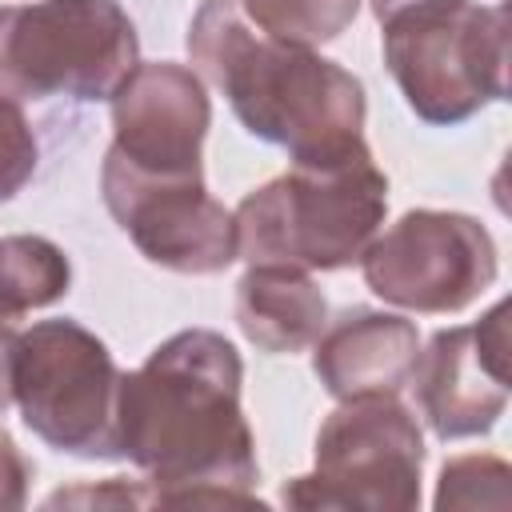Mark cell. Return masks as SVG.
<instances>
[{"instance_id":"obj_1","label":"cell","mask_w":512,"mask_h":512,"mask_svg":"<svg viewBox=\"0 0 512 512\" xmlns=\"http://www.w3.org/2000/svg\"><path fill=\"white\" fill-rule=\"evenodd\" d=\"M244 360L212 328H184L120 376V456L152 504H256V436L240 408Z\"/></svg>"},{"instance_id":"obj_2","label":"cell","mask_w":512,"mask_h":512,"mask_svg":"<svg viewBox=\"0 0 512 512\" xmlns=\"http://www.w3.org/2000/svg\"><path fill=\"white\" fill-rule=\"evenodd\" d=\"M192 72L228 96L236 120L292 164H328L364 148L360 76L316 48L260 32L240 0H204L188 24Z\"/></svg>"},{"instance_id":"obj_3","label":"cell","mask_w":512,"mask_h":512,"mask_svg":"<svg viewBox=\"0 0 512 512\" xmlns=\"http://www.w3.org/2000/svg\"><path fill=\"white\" fill-rule=\"evenodd\" d=\"M388 212V176L368 144L252 188L236 212V260L336 272L364 256Z\"/></svg>"},{"instance_id":"obj_4","label":"cell","mask_w":512,"mask_h":512,"mask_svg":"<svg viewBox=\"0 0 512 512\" xmlns=\"http://www.w3.org/2000/svg\"><path fill=\"white\" fill-rule=\"evenodd\" d=\"M404 104L432 128H456L508 96V4L400 0L372 12Z\"/></svg>"},{"instance_id":"obj_5","label":"cell","mask_w":512,"mask_h":512,"mask_svg":"<svg viewBox=\"0 0 512 512\" xmlns=\"http://www.w3.org/2000/svg\"><path fill=\"white\" fill-rule=\"evenodd\" d=\"M140 64V36L116 0L0 4V88L16 100H112Z\"/></svg>"},{"instance_id":"obj_6","label":"cell","mask_w":512,"mask_h":512,"mask_svg":"<svg viewBox=\"0 0 512 512\" xmlns=\"http://www.w3.org/2000/svg\"><path fill=\"white\" fill-rule=\"evenodd\" d=\"M120 376L108 344L76 320H36L16 332L12 404L24 428L64 456L124 460L116 424Z\"/></svg>"},{"instance_id":"obj_7","label":"cell","mask_w":512,"mask_h":512,"mask_svg":"<svg viewBox=\"0 0 512 512\" xmlns=\"http://www.w3.org/2000/svg\"><path fill=\"white\" fill-rule=\"evenodd\" d=\"M424 436L396 396L340 400L316 432V464L280 492L292 508L412 512L420 504Z\"/></svg>"},{"instance_id":"obj_8","label":"cell","mask_w":512,"mask_h":512,"mask_svg":"<svg viewBox=\"0 0 512 512\" xmlns=\"http://www.w3.org/2000/svg\"><path fill=\"white\" fill-rule=\"evenodd\" d=\"M364 284L392 308L452 316L476 304L500 272L492 232L448 208H412L372 236L360 256Z\"/></svg>"},{"instance_id":"obj_9","label":"cell","mask_w":512,"mask_h":512,"mask_svg":"<svg viewBox=\"0 0 512 512\" xmlns=\"http://www.w3.org/2000/svg\"><path fill=\"white\" fill-rule=\"evenodd\" d=\"M100 196L136 252L180 276H216L236 260L232 212L204 176H148L104 152Z\"/></svg>"},{"instance_id":"obj_10","label":"cell","mask_w":512,"mask_h":512,"mask_svg":"<svg viewBox=\"0 0 512 512\" xmlns=\"http://www.w3.org/2000/svg\"><path fill=\"white\" fill-rule=\"evenodd\" d=\"M508 304H492L476 324L432 332L420 348L412 384L436 440L484 436L508 408Z\"/></svg>"},{"instance_id":"obj_11","label":"cell","mask_w":512,"mask_h":512,"mask_svg":"<svg viewBox=\"0 0 512 512\" xmlns=\"http://www.w3.org/2000/svg\"><path fill=\"white\" fill-rule=\"evenodd\" d=\"M108 152L148 176H204L200 152L212 124L204 80L172 60L136 64L112 92Z\"/></svg>"},{"instance_id":"obj_12","label":"cell","mask_w":512,"mask_h":512,"mask_svg":"<svg viewBox=\"0 0 512 512\" xmlns=\"http://www.w3.org/2000/svg\"><path fill=\"white\" fill-rule=\"evenodd\" d=\"M420 360V328L400 312L344 308L312 340V372L332 400L400 396Z\"/></svg>"},{"instance_id":"obj_13","label":"cell","mask_w":512,"mask_h":512,"mask_svg":"<svg viewBox=\"0 0 512 512\" xmlns=\"http://www.w3.org/2000/svg\"><path fill=\"white\" fill-rule=\"evenodd\" d=\"M236 324L268 356L312 348L328 324V300L312 272L288 264H248L236 284Z\"/></svg>"},{"instance_id":"obj_14","label":"cell","mask_w":512,"mask_h":512,"mask_svg":"<svg viewBox=\"0 0 512 512\" xmlns=\"http://www.w3.org/2000/svg\"><path fill=\"white\" fill-rule=\"evenodd\" d=\"M72 284V264L48 236H0V308L8 320L56 304Z\"/></svg>"},{"instance_id":"obj_15","label":"cell","mask_w":512,"mask_h":512,"mask_svg":"<svg viewBox=\"0 0 512 512\" xmlns=\"http://www.w3.org/2000/svg\"><path fill=\"white\" fill-rule=\"evenodd\" d=\"M240 12L276 40L320 48L356 20L360 0H240Z\"/></svg>"},{"instance_id":"obj_16","label":"cell","mask_w":512,"mask_h":512,"mask_svg":"<svg viewBox=\"0 0 512 512\" xmlns=\"http://www.w3.org/2000/svg\"><path fill=\"white\" fill-rule=\"evenodd\" d=\"M508 480L512 468L500 456L488 452H468L452 456L440 468L436 484V508H508Z\"/></svg>"},{"instance_id":"obj_17","label":"cell","mask_w":512,"mask_h":512,"mask_svg":"<svg viewBox=\"0 0 512 512\" xmlns=\"http://www.w3.org/2000/svg\"><path fill=\"white\" fill-rule=\"evenodd\" d=\"M36 160L40 144L24 112V100L0 88V204L24 192V184L36 176Z\"/></svg>"},{"instance_id":"obj_18","label":"cell","mask_w":512,"mask_h":512,"mask_svg":"<svg viewBox=\"0 0 512 512\" xmlns=\"http://www.w3.org/2000/svg\"><path fill=\"white\" fill-rule=\"evenodd\" d=\"M48 508H60V504H84V508H100V504H112V508H144L152 504L148 496V484L144 480H128V476H108L104 484H80V488H60L44 500Z\"/></svg>"},{"instance_id":"obj_19","label":"cell","mask_w":512,"mask_h":512,"mask_svg":"<svg viewBox=\"0 0 512 512\" xmlns=\"http://www.w3.org/2000/svg\"><path fill=\"white\" fill-rule=\"evenodd\" d=\"M28 480H32L28 456L0 428V512H16V508L28 504Z\"/></svg>"},{"instance_id":"obj_20","label":"cell","mask_w":512,"mask_h":512,"mask_svg":"<svg viewBox=\"0 0 512 512\" xmlns=\"http://www.w3.org/2000/svg\"><path fill=\"white\" fill-rule=\"evenodd\" d=\"M12 348H16V328L0 324V412L12 404Z\"/></svg>"},{"instance_id":"obj_21","label":"cell","mask_w":512,"mask_h":512,"mask_svg":"<svg viewBox=\"0 0 512 512\" xmlns=\"http://www.w3.org/2000/svg\"><path fill=\"white\" fill-rule=\"evenodd\" d=\"M0 324H12V320H8V316H4V308H0Z\"/></svg>"}]
</instances>
